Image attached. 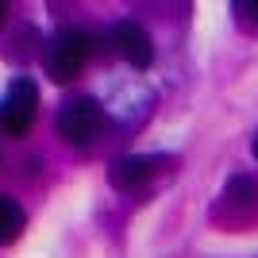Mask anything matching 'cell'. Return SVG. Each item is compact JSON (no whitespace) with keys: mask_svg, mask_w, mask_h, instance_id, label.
Returning <instances> with one entry per match:
<instances>
[{"mask_svg":"<svg viewBox=\"0 0 258 258\" xmlns=\"http://www.w3.org/2000/svg\"><path fill=\"white\" fill-rule=\"evenodd\" d=\"M97 54V35L85 31V27H66V31H58L46 43L43 50V70L50 81H58V85H66V81H74L81 70H85V62Z\"/></svg>","mask_w":258,"mask_h":258,"instance_id":"6da1fadb","label":"cell"},{"mask_svg":"<svg viewBox=\"0 0 258 258\" xmlns=\"http://www.w3.org/2000/svg\"><path fill=\"white\" fill-rule=\"evenodd\" d=\"M4 16H8V0H0V23H4Z\"/></svg>","mask_w":258,"mask_h":258,"instance_id":"30bf717a","label":"cell"},{"mask_svg":"<svg viewBox=\"0 0 258 258\" xmlns=\"http://www.w3.org/2000/svg\"><path fill=\"white\" fill-rule=\"evenodd\" d=\"M27 227V216L23 208L12 201V197H0V243H16Z\"/></svg>","mask_w":258,"mask_h":258,"instance_id":"52a82bcc","label":"cell"},{"mask_svg":"<svg viewBox=\"0 0 258 258\" xmlns=\"http://www.w3.org/2000/svg\"><path fill=\"white\" fill-rule=\"evenodd\" d=\"M39 116V89L31 77H16L8 85V97L0 100V127L12 139H23Z\"/></svg>","mask_w":258,"mask_h":258,"instance_id":"277c9868","label":"cell"},{"mask_svg":"<svg viewBox=\"0 0 258 258\" xmlns=\"http://www.w3.org/2000/svg\"><path fill=\"white\" fill-rule=\"evenodd\" d=\"M112 46H116V54L123 62H131L135 70H147V66L154 62L151 35L143 31L139 23H131V20H119L116 27H112Z\"/></svg>","mask_w":258,"mask_h":258,"instance_id":"8992f818","label":"cell"},{"mask_svg":"<svg viewBox=\"0 0 258 258\" xmlns=\"http://www.w3.org/2000/svg\"><path fill=\"white\" fill-rule=\"evenodd\" d=\"M35 43H39V31H35V27H27V23H23L20 31L12 35L8 58H12V62H23V58H31V54H35Z\"/></svg>","mask_w":258,"mask_h":258,"instance_id":"ba28073f","label":"cell"},{"mask_svg":"<svg viewBox=\"0 0 258 258\" xmlns=\"http://www.w3.org/2000/svg\"><path fill=\"white\" fill-rule=\"evenodd\" d=\"M212 224L220 231H250L258 227V177L235 173L212 205Z\"/></svg>","mask_w":258,"mask_h":258,"instance_id":"7a4b0ae2","label":"cell"},{"mask_svg":"<svg viewBox=\"0 0 258 258\" xmlns=\"http://www.w3.org/2000/svg\"><path fill=\"white\" fill-rule=\"evenodd\" d=\"M250 151H254V158H258V135H254V143H250Z\"/></svg>","mask_w":258,"mask_h":258,"instance_id":"8fae6325","label":"cell"},{"mask_svg":"<svg viewBox=\"0 0 258 258\" xmlns=\"http://www.w3.org/2000/svg\"><path fill=\"white\" fill-rule=\"evenodd\" d=\"M170 162H173L170 154H123V158H116L108 166V185L119 189V193H139Z\"/></svg>","mask_w":258,"mask_h":258,"instance_id":"5b68a950","label":"cell"},{"mask_svg":"<svg viewBox=\"0 0 258 258\" xmlns=\"http://www.w3.org/2000/svg\"><path fill=\"white\" fill-rule=\"evenodd\" d=\"M104 108L97 104L93 97H77L58 112V135H62L70 147H89V143H97L104 135Z\"/></svg>","mask_w":258,"mask_h":258,"instance_id":"3957f363","label":"cell"},{"mask_svg":"<svg viewBox=\"0 0 258 258\" xmlns=\"http://www.w3.org/2000/svg\"><path fill=\"white\" fill-rule=\"evenodd\" d=\"M235 12L247 23H254V27H258V0H235Z\"/></svg>","mask_w":258,"mask_h":258,"instance_id":"9c48e42d","label":"cell"}]
</instances>
